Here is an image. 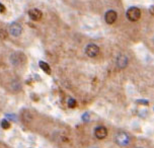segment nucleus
<instances>
[{"instance_id":"obj_1","label":"nucleus","mask_w":154,"mask_h":148,"mask_svg":"<svg viewBox=\"0 0 154 148\" xmlns=\"http://www.w3.org/2000/svg\"><path fill=\"white\" fill-rule=\"evenodd\" d=\"M141 16V11L138 7H130L127 10V17L131 21H137Z\"/></svg>"},{"instance_id":"obj_2","label":"nucleus","mask_w":154,"mask_h":148,"mask_svg":"<svg viewBox=\"0 0 154 148\" xmlns=\"http://www.w3.org/2000/svg\"><path fill=\"white\" fill-rule=\"evenodd\" d=\"M116 141L121 146H125V145H128L129 142H130V137L128 136V134L121 132L116 137Z\"/></svg>"},{"instance_id":"obj_3","label":"nucleus","mask_w":154,"mask_h":148,"mask_svg":"<svg viewBox=\"0 0 154 148\" xmlns=\"http://www.w3.org/2000/svg\"><path fill=\"white\" fill-rule=\"evenodd\" d=\"M85 53H86L87 56L93 58V57L97 56L98 53H100V48L96 45H94V44H89L86 47V49H85Z\"/></svg>"},{"instance_id":"obj_4","label":"nucleus","mask_w":154,"mask_h":148,"mask_svg":"<svg viewBox=\"0 0 154 148\" xmlns=\"http://www.w3.org/2000/svg\"><path fill=\"white\" fill-rule=\"evenodd\" d=\"M94 135L97 139L103 140V139L106 138V135H108V130H106V128L103 127V126H98L94 130Z\"/></svg>"},{"instance_id":"obj_5","label":"nucleus","mask_w":154,"mask_h":148,"mask_svg":"<svg viewBox=\"0 0 154 148\" xmlns=\"http://www.w3.org/2000/svg\"><path fill=\"white\" fill-rule=\"evenodd\" d=\"M21 32H23V27H21V26L19 23H13L10 24L9 32L13 35V37H18V35H20Z\"/></svg>"},{"instance_id":"obj_6","label":"nucleus","mask_w":154,"mask_h":148,"mask_svg":"<svg viewBox=\"0 0 154 148\" xmlns=\"http://www.w3.org/2000/svg\"><path fill=\"white\" fill-rule=\"evenodd\" d=\"M117 17H118V15L115 10H109V11L106 13V16H104L106 23H109V24L114 23L115 21L117 20Z\"/></svg>"},{"instance_id":"obj_7","label":"nucleus","mask_w":154,"mask_h":148,"mask_svg":"<svg viewBox=\"0 0 154 148\" xmlns=\"http://www.w3.org/2000/svg\"><path fill=\"white\" fill-rule=\"evenodd\" d=\"M29 15L32 20L38 21L42 18V11L37 9V8H32V9H31L29 11Z\"/></svg>"},{"instance_id":"obj_8","label":"nucleus","mask_w":154,"mask_h":148,"mask_svg":"<svg viewBox=\"0 0 154 148\" xmlns=\"http://www.w3.org/2000/svg\"><path fill=\"white\" fill-rule=\"evenodd\" d=\"M128 64V58L125 55H120L117 59V65L119 68H125Z\"/></svg>"},{"instance_id":"obj_9","label":"nucleus","mask_w":154,"mask_h":148,"mask_svg":"<svg viewBox=\"0 0 154 148\" xmlns=\"http://www.w3.org/2000/svg\"><path fill=\"white\" fill-rule=\"evenodd\" d=\"M38 65H40L41 69H43V70H44V72H46L47 74H50V73H51V68H50V66H49V64H47L46 62L40 61V63H38Z\"/></svg>"},{"instance_id":"obj_10","label":"nucleus","mask_w":154,"mask_h":148,"mask_svg":"<svg viewBox=\"0 0 154 148\" xmlns=\"http://www.w3.org/2000/svg\"><path fill=\"white\" fill-rule=\"evenodd\" d=\"M0 125H1V127L3 128V129H8L10 127V124H9V121L6 119H4V120H2L1 123H0Z\"/></svg>"},{"instance_id":"obj_11","label":"nucleus","mask_w":154,"mask_h":148,"mask_svg":"<svg viewBox=\"0 0 154 148\" xmlns=\"http://www.w3.org/2000/svg\"><path fill=\"white\" fill-rule=\"evenodd\" d=\"M76 105H77V103L74 98H69V100H68V106H69V108H71V109L75 108Z\"/></svg>"},{"instance_id":"obj_12","label":"nucleus","mask_w":154,"mask_h":148,"mask_svg":"<svg viewBox=\"0 0 154 148\" xmlns=\"http://www.w3.org/2000/svg\"><path fill=\"white\" fill-rule=\"evenodd\" d=\"M6 117H7V120L9 121V120H13V121H15L17 118H16L14 115H12V114H9V115H6Z\"/></svg>"},{"instance_id":"obj_13","label":"nucleus","mask_w":154,"mask_h":148,"mask_svg":"<svg viewBox=\"0 0 154 148\" xmlns=\"http://www.w3.org/2000/svg\"><path fill=\"white\" fill-rule=\"evenodd\" d=\"M6 32H4V31H0V38H2V39H5L6 38Z\"/></svg>"},{"instance_id":"obj_14","label":"nucleus","mask_w":154,"mask_h":148,"mask_svg":"<svg viewBox=\"0 0 154 148\" xmlns=\"http://www.w3.org/2000/svg\"><path fill=\"white\" fill-rule=\"evenodd\" d=\"M82 119H83V121L87 122V121L89 120V115H88V114H84V115H83V117H82Z\"/></svg>"},{"instance_id":"obj_15","label":"nucleus","mask_w":154,"mask_h":148,"mask_svg":"<svg viewBox=\"0 0 154 148\" xmlns=\"http://www.w3.org/2000/svg\"><path fill=\"white\" fill-rule=\"evenodd\" d=\"M5 11V6L2 3H0V12L3 13Z\"/></svg>"},{"instance_id":"obj_16","label":"nucleus","mask_w":154,"mask_h":148,"mask_svg":"<svg viewBox=\"0 0 154 148\" xmlns=\"http://www.w3.org/2000/svg\"><path fill=\"white\" fill-rule=\"evenodd\" d=\"M149 11H150V13H151V14H153V15H154V5H152V6L150 7Z\"/></svg>"},{"instance_id":"obj_17","label":"nucleus","mask_w":154,"mask_h":148,"mask_svg":"<svg viewBox=\"0 0 154 148\" xmlns=\"http://www.w3.org/2000/svg\"><path fill=\"white\" fill-rule=\"evenodd\" d=\"M137 103H145V105H148V101L147 100H138Z\"/></svg>"}]
</instances>
